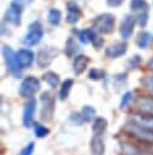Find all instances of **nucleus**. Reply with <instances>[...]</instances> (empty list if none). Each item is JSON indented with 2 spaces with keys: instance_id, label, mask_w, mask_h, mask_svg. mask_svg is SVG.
<instances>
[{
  "instance_id": "obj_1",
  "label": "nucleus",
  "mask_w": 153,
  "mask_h": 155,
  "mask_svg": "<svg viewBox=\"0 0 153 155\" xmlns=\"http://www.w3.org/2000/svg\"><path fill=\"white\" fill-rule=\"evenodd\" d=\"M124 131L133 136L134 138H136L137 140L142 142V143H147V144H153V130L149 128H145L141 127L134 122H128L124 127Z\"/></svg>"
},
{
  "instance_id": "obj_2",
  "label": "nucleus",
  "mask_w": 153,
  "mask_h": 155,
  "mask_svg": "<svg viewBox=\"0 0 153 155\" xmlns=\"http://www.w3.org/2000/svg\"><path fill=\"white\" fill-rule=\"evenodd\" d=\"M116 17L112 13H101L93 21V29L100 34H111L114 28Z\"/></svg>"
},
{
  "instance_id": "obj_3",
  "label": "nucleus",
  "mask_w": 153,
  "mask_h": 155,
  "mask_svg": "<svg viewBox=\"0 0 153 155\" xmlns=\"http://www.w3.org/2000/svg\"><path fill=\"white\" fill-rule=\"evenodd\" d=\"M1 50H2V56H4V59H5V63H6V67H7L8 71L14 78H19L22 68H20V65L18 63L17 53L6 44H2Z\"/></svg>"
},
{
  "instance_id": "obj_4",
  "label": "nucleus",
  "mask_w": 153,
  "mask_h": 155,
  "mask_svg": "<svg viewBox=\"0 0 153 155\" xmlns=\"http://www.w3.org/2000/svg\"><path fill=\"white\" fill-rule=\"evenodd\" d=\"M42 36H43V28H42L41 23L39 21H34L29 24L28 31L24 35L23 42L27 46H34L41 41Z\"/></svg>"
},
{
  "instance_id": "obj_5",
  "label": "nucleus",
  "mask_w": 153,
  "mask_h": 155,
  "mask_svg": "<svg viewBox=\"0 0 153 155\" xmlns=\"http://www.w3.org/2000/svg\"><path fill=\"white\" fill-rule=\"evenodd\" d=\"M40 87H41L40 80L33 75H29L22 80L19 85V94L22 97L33 98V96L40 90Z\"/></svg>"
},
{
  "instance_id": "obj_6",
  "label": "nucleus",
  "mask_w": 153,
  "mask_h": 155,
  "mask_svg": "<svg viewBox=\"0 0 153 155\" xmlns=\"http://www.w3.org/2000/svg\"><path fill=\"white\" fill-rule=\"evenodd\" d=\"M41 102H42V108H41V120L42 121H49L53 117L54 114V108H55V101L53 94L49 91H45L41 94Z\"/></svg>"
},
{
  "instance_id": "obj_7",
  "label": "nucleus",
  "mask_w": 153,
  "mask_h": 155,
  "mask_svg": "<svg viewBox=\"0 0 153 155\" xmlns=\"http://www.w3.org/2000/svg\"><path fill=\"white\" fill-rule=\"evenodd\" d=\"M135 108L137 114L153 116V96H139L135 101Z\"/></svg>"
},
{
  "instance_id": "obj_8",
  "label": "nucleus",
  "mask_w": 153,
  "mask_h": 155,
  "mask_svg": "<svg viewBox=\"0 0 153 155\" xmlns=\"http://www.w3.org/2000/svg\"><path fill=\"white\" fill-rule=\"evenodd\" d=\"M57 53H58L57 50L54 47H51V46L43 47V48L39 50V52L36 54V63H37V65L40 68L48 67L52 63L53 58L57 56Z\"/></svg>"
},
{
  "instance_id": "obj_9",
  "label": "nucleus",
  "mask_w": 153,
  "mask_h": 155,
  "mask_svg": "<svg viewBox=\"0 0 153 155\" xmlns=\"http://www.w3.org/2000/svg\"><path fill=\"white\" fill-rule=\"evenodd\" d=\"M20 18H22V6L18 2H11L8 8L5 12L4 19L8 23H12L14 25L20 24Z\"/></svg>"
},
{
  "instance_id": "obj_10",
  "label": "nucleus",
  "mask_w": 153,
  "mask_h": 155,
  "mask_svg": "<svg viewBox=\"0 0 153 155\" xmlns=\"http://www.w3.org/2000/svg\"><path fill=\"white\" fill-rule=\"evenodd\" d=\"M135 23H136L135 16H133V15H125L124 16V18L120 23V27H119V34L124 40L129 39L131 36V34L134 31Z\"/></svg>"
},
{
  "instance_id": "obj_11",
  "label": "nucleus",
  "mask_w": 153,
  "mask_h": 155,
  "mask_svg": "<svg viewBox=\"0 0 153 155\" xmlns=\"http://www.w3.org/2000/svg\"><path fill=\"white\" fill-rule=\"evenodd\" d=\"M35 109H36V99L30 98L25 104H24V109H23V125L25 127H30L34 120V114H35Z\"/></svg>"
},
{
  "instance_id": "obj_12",
  "label": "nucleus",
  "mask_w": 153,
  "mask_h": 155,
  "mask_svg": "<svg viewBox=\"0 0 153 155\" xmlns=\"http://www.w3.org/2000/svg\"><path fill=\"white\" fill-rule=\"evenodd\" d=\"M128 50V45L122 41V42H116L110 45L108 47H106L105 50V54L107 58H118L120 56H123Z\"/></svg>"
},
{
  "instance_id": "obj_13",
  "label": "nucleus",
  "mask_w": 153,
  "mask_h": 155,
  "mask_svg": "<svg viewBox=\"0 0 153 155\" xmlns=\"http://www.w3.org/2000/svg\"><path fill=\"white\" fill-rule=\"evenodd\" d=\"M66 11H67V13H66V22L67 23H71V24L76 23L81 18V16H82V12H81L80 6L75 1H72V0L71 1H67V4H66Z\"/></svg>"
},
{
  "instance_id": "obj_14",
  "label": "nucleus",
  "mask_w": 153,
  "mask_h": 155,
  "mask_svg": "<svg viewBox=\"0 0 153 155\" xmlns=\"http://www.w3.org/2000/svg\"><path fill=\"white\" fill-rule=\"evenodd\" d=\"M34 58H35V54L29 48H20L17 52V59H18V63H19L22 69L23 68H29L33 64Z\"/></svg>"
},
{
  "instance_id": "obj_15",
  "label": "nucleus",
  "mask_w": 153,
  "mask_h": 155,
  "mask_svg": "<svg viewBox=\"0 0 153 155\" xmlns=\"http://www.w3.org/2000/svg\"><path fill=\"white\" fill-rule=\"evenodd\" d=\"M89 61L90 59H89L88 56H86V54H77L73 58V63H72V69H73L75 75H81L86 70Z\"/></svg>"
},
{
  "instance_id": "obj_16",
  "label": "nucleus",
  "mask_w": 153,
  "mask_h": 155,
  "mask_svg": "<svg viewBox=\"0 0 153 155\" xmlns=\"http://www.w3.org/2000/svg\"><path fill=\"white\" fill-rule=\"evenodd\" d=\"M73 33L77 34L78 40L84 45H87L89 42H93L95 40V38L98 36L96 31L93 28H87V29H83V30H73Z\"/></svg>"
},
{
  "instance_id": "obj_17",
  "label": "nucleus",
  "mask_w": 153,
  "mask_h": 155,
  "mask_svg": "<svg viewBox=\"0 0 153 155\" xmlns=\"http://www.w3.org/2000/svg\"><path fill=\"white\" fill-rule=\"evenodd\" d=\"M130 121L145 127V128H149L153 130V116H148V115H142V114H135L130 117Z\"/></svg>"
},
{
  "instance_id": "obj_18",
  "label": "nucleus",
  "mask_w": 153,
  "mask_h": 155,
  "mask_svg": "<svg viewBox=\"0 0 153 155\" xmlns=\"http://www.w3.org/2000/svg\"><path fill=\"white\" fill-rule=\"evenodd\" d=\"M107 128V120L105 117H95L93 125H92V132L94 137H101Z\"/></svg>"
},
{
  "instance_id": "obj_19",
  "label": "nucleus",
  "mask_w": 153,
  "mask_h": 155,
  "mask_svg": "<svg viewBox=\"0 0 153 155\" xmlns=\"http://www.w3.org/2000/svg\"><path fill=\"white\" fill-rule=\"evenodd\" d=\"M90 153L92 155H104L105 154V143L101 137H94L90 140Z\"/></svg>"
},
{
  "instance_id": "obj_20",
  "label": "nucleus",
  "mask_w": 153,
  "mask_h": 155,
  "mask_svg": "<svg viewBox=\"0 0 153 155\" xmlns=\"http://www.w3.org/2000/svg\"><path fill=\"white\" fill-rule=\"evenodd\" d=\"M149 5L146 0H130V10L133 12L142 13V12H148Z\"/></svg>"
},
{
  "instance_id": "obj_21",
  "label": "nucleus",
  "mask_w": 153,
  "mask_h": 155,
  "mask_svg": "<svg viewBox=\"0 0 153 155\" xmlns=\"http://www.w3.org/2000/svg\"><path fill=\"white\" fill-rule=\"evenodd\" d=\"M72 85H73V80H71V79H66L61 82V86L59 88V99L60 101H65L69 97Z\"/></svg>"
},
{
  "instance_id": "obj_22",
  "label": "nucleus",
  "mask_w": 153,
  "mask_h": 155,
  "mask_svg": "<svg viewBox=\"0 0 153 155\" xmlns=\"http://www.w3.org/2000/svg\"><path fill=\"white\" fill-rule=\"evenodd\" d=\"M152 40V34L148 31H140L136 38V45L140 48H146Z\"/></svg>"
},
{
  "instance_id": "obj_23",
  "label": "nucleus",
  "mask_w": 153,
  "mask_h": 155,
  "mask_svg": "<svg viewBox=\"0 0 153 155\" xmlns=\"http://www.w3.org/2000/svg\"><path fill=\"white\" fill-rule=\"evenodd\" d=\"M42 79L43 81H46L51 87H55L58 86L59 84V75L54 71H46L43 75H42Z\"/></svg>"
},
{
  "instance_id": "obj_24",
  "label": "nucleus",
  "mask_w": 153,
  "mask_h": 155,
  "mask_svg": "<svg viewBox=\"0 0 153 155\" xmlns=\"http://www.w3.org/2000/svg\"><path fill=\"white\" fill-rule=\"evenodd\" d=\"M78 51V45L73 40V38H69L65 42V53L67 57H73L75 53Z\"/></svg>"
},
{
  "instance_id": "obj_25",
  "label": "nucleus",
  "mask_w": 153,
  "mask_h": 155,
  "mask_svg": "<svg viewBox=\"0 0 153 155\" xmlns=\"http://www.w3.org/2000/svg\"><path fill=\"white\" fill-rule=\"evenodd\" d=\"M47 19H48L49 24H52V25H58V24L60 23V19H61V12H60L58 8H51V10L48 11Z\"/></svg>"
},
{
  "instance_id": "obj_26",
  "label": "nucleus",
  "mask_w": 153,
  "mask_h": 155,
  "mask_svg": "<svg viewBox=\"0 0 153 155\" xmlns=\"http://www.w3.org/2000/svg\"><path fill=\"white\" fill-rule=\"evenodd\" d=\"M95 114H96V110L92 105H84L82 108V110H81V115L83 117V121H86V122L92 121L94 119Z\"/></svg>"
},
{
  "instance_id": "obj_27",
  "label": "nucleus",
  "mask_w": 153,
  "mask_h": 155,
  "mask_svg": "<svg viewBox=\"0 0 153 155\" xmlns=\"http://www.w3.org/2000/svg\"><path fill=\"white\" fill-rule=\"evenodd\" d=\"M33 128H34V133H35V136L37 138H45L46 136L49 134V130L46 126H43L42 124H40V122H34Z\"/></svg>"
},
{
  "instance_id": "obj_28",
  "label": "nucleus",
  "mask_w": 153,
  "mask_h": 155,
  "mask_svg": "<svg viewBox=\"0 0 153 155\" xmlns=\"http://www.w3.org/2000/svg\"><path fill=\"white\" fill-rule=\"evenodd\" d=\"M140 81H141L142 86L153 94V75H146Z\"/></svg>"
},
{
  "instance_id": "obj_29",
  "label": "nucleus",
  "mask_w": 153,
  "mask_h": 155,
  "mask_svg": "<svg viewBox=\"0 0 153 155\" xmlns=\"http://www.w3.org/2000/svg\"><path fill=\"white\" fill-rule=\"evenodd\" d=\"M104 76H105V71L101 69H96V68L90 69L88 74V78L90 80H99V79H102Z\"/></svg>"
},
{
  "instance_id": "obj_30",
  "label": "nucleus",
  "mask_w": 153,
  "mask_h": 155,
  "mask_svg": "<svg viewBox=\"0 0 153 155\" xmlns=\"http://www.w3.org/2000/svg\"><path fill=\"white\" fill-rule=\"evenodd\" d=\"M34 149H35V143L34 142H29L27 145H24L20 151L18 153V155H31L34 153Z\"/></svg>"
},
{
  "instance_id": "obj_31",
  "label": "nucleus",
  "mask_w": 153,
  "mask_h": 155,
  "mask_svg": "<svg viewBox=\"0 0 153 155\" xmlns=\"http://www.w3.org/2000/svg\"><path fill=\"white\" fill-rule=\"evenodd\" d=\"M136 21H137L139 25H140L141 28H143V27L147 24V22H148V12L139 13V15H137V17H136Z\"/></svg>"
},
{
  "instance_id": "obj_32",
  "label": "nucleus",
  "mask_w": 153,
  "mask_h": 155,
  "mask_svg": "<svg viewBox=\"0 0 153 155\" xmlns=\"http://www.w3.org/2000/svg\"><path fill=\"white\" fill-rule=\"evenodd\" d=\"M70 121L72 122V124H75V125H77V126H80L82 122H83V117H82V115H81V113L78 114V113H71V115H70Z\"/></svg>"
},
{
  "instance_id": "obj_33",
  "label": "nucleus",
  "mask_w": 153,
  "mask_h": 155,
  "mask_svg": "<svg viewBox=\"0 0 153 155\" xmlns=\"http://www.w3.org/2000/svg\"><path fill=\"white\" fill-rule=\"evenodd\" d=\"M133 98V93L131 92H125L124 94H123V97H122V99H120V108H124L129 102H130V99Z\"/></svg>"
},
{
  "instance_id": "obj_34",
  "label": "nucleus",
  "mask_w": 153,
  "mask_h": 155,
  "mask_svg": "<svg viewBox=\"0 0 153 155\" xmlns=\"http://www.w3.org/2000/svg\"><path fill=\"white\" fill-rule=\"evenodd\" d=\"M106 2L111 7H118L124 2V0H106Z\"/></svg>"
},
{
  "instance_id": "obj_35",
  "label": "nucleus",
  "mask_w": 153,
  "mask_h": 155,
  "mask_svg": "<svg viewBox=\"0 0 153 155\" xmlns=\"http://www.w3.org/2000/svg\"><path fill=\"white\" fill-rule=\"evenodd\" d=\"M92 44L94 45V47L100 48V47L102 46V44H104V39H102V38H100V36H96V38H95V40H94Z\"/></svg>"
},
{
  "instance_id": "obj_36",
  "label": "nucleus",
  "mask_w": 153,
  "mask_h": 155,
  "mask_svg": "<svg viewBox=\"0 0 153 155\" xmlns=\"http://www.w3.org/2000/svg\"><path fill=\"white\" fill-rule=\"evenodd\" d=\"M147 67H148L149 69H152V70H153V58L148 61V63H147Z\"/></svg>"
}]
</instances>
